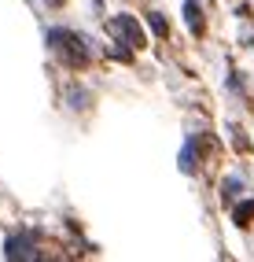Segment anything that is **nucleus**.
Wrapping results in <instances>:
<instances>
[{
    "mask_svg": "<svg viewBox=\"0 0 254 262\" xmlns=\"http://www.w3.org/2000/svg\"><path fill=\"white\" fill-rule=\"evenodd\" d=\"M236 192H240V181H236V178H228V181L221 185V196H225V200H232Z\"/></svg>",
    "mask_w": 254,
    "mask_h": 262,
    "instance_id": "7",
    "label": "nucleus"
},
{
    "mask_svg": "<svg viewBox=\"0 0 254 262\" xmlns=\"http://www.w3.org/2000/svg\"><path fill=\"white\" fill-rule=\"evenodd\" d=\"M48 4H56V8H59V4H63V0H48Z\"/></svg>",
    "mask_w": 254,
    "mask_h": 262,
    "instance_id": "9",
    "label": "nucleus"
},
{
    "mask_svg": "<svg viewBox=\"0 0 254 262\" xmlns=\"http://www.w3.org/2000/svg\"><path fill=\"white\" fill-rule=\"evenodd\" d=\"M232 222L240 225V229H247V225L254 222V200H243V203H236V207H232Z\"/></svg>",
    "mask_w": 254,
    "mask_h": 262,
    "instance_id": "4",
    "label": "nucleus"
},
{
    "mask_svg": "<svg viewBox=\"0 0 254 262\" xmlns=\"http://www.w3.org/2000/svg\"><path fill=\"white\" fill-rule=\"evenodd\" d=\"M48 45H52L56 52H63L70 63H85V37H78V33H70V30H52V33H48Z\"/></svg>",
    "mask_w": 254,
    "mask_h": 262,
    "instance_id": "2",
    "label": "nucleus"
},
{
    "mask_svg": "<svg viewBox=\"0 0 254 262\" xmlns=\"http://www.w3.org/2000/svg\"><path fill=\"white\" fill-rule=\"evenodd\" d=\"M147 23H151V30H155V33H159V37H166V33H169V23L162 19V15H155V11H151V15H147Z\"/></svg>",
    "mask_w": 254,
    "mask_h": 262,
    "instance_id": "6",
    "label": "nucleus"
},
{
    "mask_svg": "<svg viewBox=\"0 0 254 262\" xmlns=\"http://www.w3.org/2000/svg\"><path fill=\"white\" fill-rule=\"evenodd\" d=\"M184 15H188V30H192V33H202V8L195 4V0L184 4Z\"/></svg>",
    "mask_w": 254,
    "mask_h": 262,
    "instance_id": "5",
    "label": "nucleus"
},
{
    "mask_svg": "<svg viewBox=\"0 0 254 262\" xmlns=\"http://www.w3.org/2000/svg\"><path fill=\"white\" fill-rule=\"evenodd\" d=\"M4 255H8V258H41V251L33 248L30 236H11V240L4 244Z\"/></svg>",
    "mask_w": 254,
    "mask_h": 262,
    "instance_id": "3",
    "label": "nucleus"
},
{
    "mask_svg": "<svg viewBox=\"0 0 254 262\" xmlns=\"http://www.w3.org/2000/svg\"><path fill=\"white\" fill-rule=\"evenodd\" d=\"M107 30L118 37V45H129L133 52L147 45V37H144V26H140L137 19H133V15H114V19L107 23Z\"/></svg>",
    "mask_w": 254,
    "mask_h": 262,
    "instance_id": "1",
    "label": "nucleus"
},
{
    "mask_svg": "<svg viewBox=\"0 0 254 262\" xmlns=\"http://www.w3.org/2000/svg\"><path fill=\"white\" fill-rule=\"evenodd\" d=\"M70 100H74V107H85V100H89V96H85V93H70Z\"/></svg>",
    "mask_w": 254,
    "mask_h": 262,
    "instance_id": "8",
    "label": "nucleus"
}]
</instances>
